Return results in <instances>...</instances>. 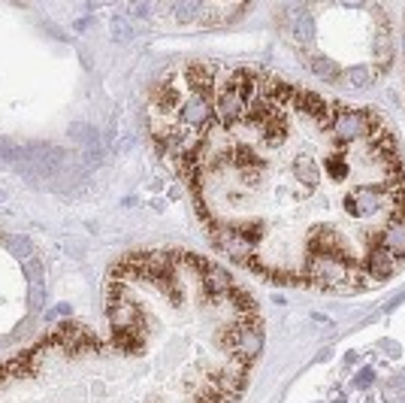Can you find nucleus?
<instances>
[{
  "instance_id": "f257e3e1",
  "label": "nucleus",
  "mask_w": 405,
  "mask_h": 403,
  "mask_svg": "<svg viewBox=\"0 0 405 403\" xmlns=\"http://www.w3.org/2000/svg\"><path fill=\"white\" fill-rule=\"evenodd\" d=\"M206 121H151L206 231L236 264L281 285L345 294L405 264V164L387 121L272 73L185 64Z\"/></svg>"
},
{
  "instance_id": "f03ea898",
  "label": "nucleus",
  "mask_w": 405,
  "mask_h": 403,
  "mask_svg": "<svg viewBox=\"0 0 405 403\" xmlns=\"http://www.w3.org/2000/svg\"><path fill=\"white\" fill-rule=\"evenodd\" d=\"M6 246H10V252L15 258H21V261H28L30 255H34V242L28 237H21V234H12V237H6Z\"/></svg>"
},
{
  "instance_id": "7ed1b4c3",
  "label": "nucleus",
  "mask_w": 405,
  "mask_h": 403,
  "mask_svg": "<svg viewBox=\"0 0 405 403\" xmlns=\"http://www.w3.org/2000/svg\"><path fill=\"white\" fill-rule=\"evenodd\" d=\"M43 298H45L43 282H36V285H34V294H30V303H34V309H40V307H43Z\"/></svg>"
},
{
  "instance_id": "20e7f679",
  "label": "nucleus",
  "mask_w": 405,
  "mask_h": 403,
  "mask_svg": "<svg viewBox=\"0 0 405 403\" xmlns=\"http://www.w3.org/2000/svg\"><path fill=\"white\" fill-rule=\"evenodd\" d=\"M67 313H70V307H67V303H58V307L49 309V316H45V318H52V322H55V318H64Z\"/></svg>"
},
{
  "instance_id": "39448f33",
  "label": "nucleus",
  "mask_w": 405,
  "mask_h": 403,
  "mask_svg": "<svg viewBox=\"0 0 405 403\" xmlns=\"http://www.w3.org/2000/svg\"><path fill=\"white\" fill-rule=\"evenodd\" d=\"M0 200H3V192H0Z\"/></svg>"
}]
</instances>
